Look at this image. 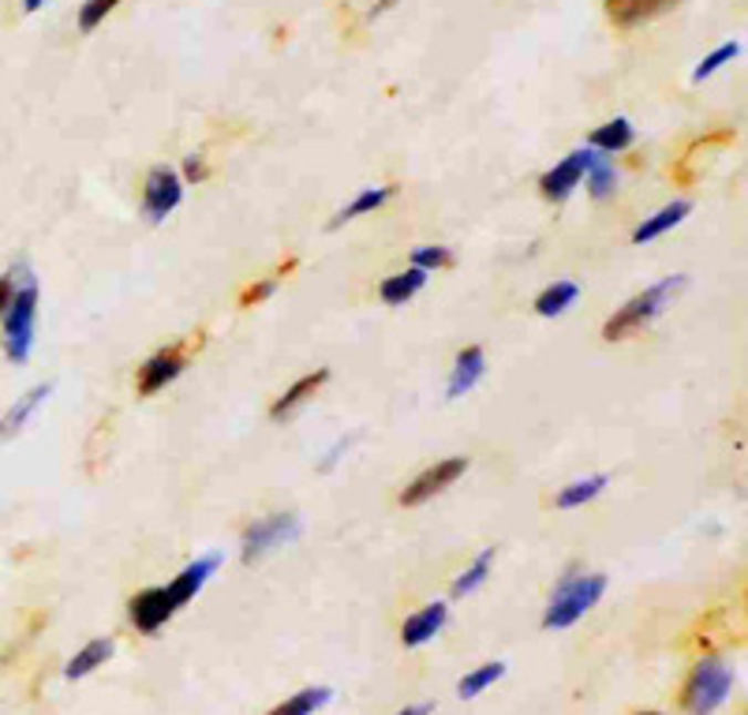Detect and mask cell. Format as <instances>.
<instances>
[{"label":"cell","mask_w":748,"mask_h":715,"mask_svg":"<svg viewBox=\"0 0 748 715\" xmlns=\"http://www.w3.org/2000/svg\"><path fill=\"white\" fill-rule=\"evenodd\" d=\"M187 352H191V341H180V345H165V349H157L154 356H146L143 367H139V379H135L139 394L143 397H154L157 390H165L169 382L180 379L184 367H187Z\"/></svg>","instance_id":"cell-6"},{"label":"cell","mask_w":748,"mask_h":715,"mask_svg":"<svg viewBox=\"0 0 748 715\" xmlns=\"http://www.w3.org/2000/svg\"><path fill=\"white\" fill-rule=\"evenodd\" d=\"M584 162H588V151H576V154H569L565 162H558L550 173H543L539 188H543V195L550 203H565L569 195L584 184Z\"/></svg>","instance_id":"cell-11"},{"label":"cell","mask_w":748,"mask_h":715,"mask_svg":"<svg viewBox=\"0 0 748 715\" xmlns=\"http://www.w3.org/2000/svg\"><path fill=\"white\" fill-rule=\"evenodd\" d=\"M127 611H132V622H135V630L139 633H157L162 630L165 622L173 619L176 614V607H173V600H169V592L165 589H146V592H139L132 600V607H127Z\"/></svg>","instance_id":"cell-10"},{"label":"cell","mask_w":748,"mask_h":715,"mask_svg":"<svg viewBox=\"0 0 748 715\" xmlns=\"http://www.w3.org/2000/svg\"><path fill=\"white\" fill-rule=\"evenodd\" d=\"M688 286V278L685 273H677V278H663V281H655L652 289H644V292H636L633 300L625 303L622 311H614L606 322H603V338L606 341H625V338H633L636 330H644L647 322H652L658 311L671 303L677 292H682Z\"/></svg>","instance_id":"cell-2"},{"label":"cell","mask_w":748,"mask_h":715,"mask_svg":"<svg viewBox=\"0 0 748 715\" xmlns=\"http://www.w3.org/2000/svg\"><path fill=\"white\" fill-rule=\"evenodd\" d=\"M326 379H330V371H326V367H319V371H311V375L297 379V382H292V386L284 390V394H281V397L270 405V416H273V419H284L289 413H297V408L303 405V401L314 397L322 386H326Z\"/></svg>","instance_id":"cell-16"},{"label":"cell","mask_w":748,"mask_h":715,"mask_svg":"<svg viewBox=\"0 0 748 715\" xmlns=\"http://www.w3.org/2000/svg\"><path fill=\"white\" fill-rule=\"evenodd\" d=\"M446 619H449V607L441 600L419 607V611L408 614L405 625H401V644H405V649H419V644L435 641V633L446 625Z\"/></svg>","instance_id":"cell-12"},{"label":"cell","mask_w":748,"mask_h":715,"mask_svg":"<svg viewBox=\"0 0 748 715\" xmlns=\"http://www.w3.org/2000/svg\"><path fill=\"white\" fill-rule=\"evenodd\" d=\"M397 715H430V704H412V708L397 712Z\"/></svg>","instance_id":"cell-36"},{"label":"cell","mask_w":748,"mask_h":715,"mask_svg":"<svg viewBox=\"0 0 748 715\" xmlns=\"http://www.w3.org/2000/svg\"><path fill=\"white\" fill-rule=\"evenodd\" d=\"M8 297H12V273H4V278H0V311H4Z\"/></svg>","instance_id":"cell-34"},{"label":"cell","mask_w":748,"mask_h":715,"mask_svg":"<svg viewBox=\"0 0 748 715\" xmlns=\"http://www.w3.org/2000/svg\"><path fill=\"white\" fill-rule=\"evenodd\" d=\"M501 674H506V663L501 660H495V663H484V667H476L471 674H465V678H460V697L465 701H471V697H479V693L484 690H490V685H495Z\"/></svg>","instance_id":"cell-27"},{"label":"cell","mask_w":748,"mask_h":715,"mask_svg":"<svg viewBox=\"0 0 748 715\" xmlns=\"http://www.w3.org/2000/svg\"><path fill=\"white\" fill-rule=\"evenodd\" d=\"M113 649H116L113 636H97V641H91V644H86V649H79V652H75V660L64 667V678H72V682H75V678H86V674L102 667L105 660H113Z\"/></svg>","instance_id":"cell-20"},{"label":"cell","mask_w":748,"mask_h":715,"mask_svg":"<svg viewBox=\"0 0 748 715\" xmlns=\"http://www.w3.org/2000/svg\"><path fill=\"white\" fill-rule=\"evenodd\" d=\"M606 484H610V476L606 473H599V476H588V479H573V484H565L558 491V509H576V506H584V502H592V498H599L606 491Z\"/></svg>","instance_id":"cell-23"},{"label":"cell","mask_w":748,"mask_h":715,"mask_svg":"<svg viewBox=\"0 0 748 715\" xmlns=\"http://www.w3.org/2000/svg\"><path fill=\"white\" fill-rule=\"evenodd\" d=\"M397 195V188H367V191H360L356 199L349 203L344 210H337L333 214V221H330V229H341V225H349V221H356V218H363V214H371V210H382L386 203Z\"/></svg>","instance_id":"cell-21"},{"label":"cell","mask_w":748,"mask_h":715,"mask_svg":"<svg viewBox=\"0 0 748 715\" xmlns=\"http://www.w3.org/2000/svg\"><path fill=\"white\" fill-rule=\"evenodd\" d=\"M449 262H453V251L449 248H438V243L412 251V267H416V270H446Z\"/></svg>","instance_id":"cell-30"},{"label":"cell","mask_w":748,"mask_h":715,"mask_svg":"<svg viewBox=\"0 0 748 715\" xmlns=\"http://www.w3.org/2000/svg\"><path fill=\"white\" fill-rule=\"evenodd\" d=\"M580 289L573 286V281H554V286H547L543 292L536 297V311L543 319H558L561 311H569L576 303Z\"/></svg>","instance_id":"cell-24"},{"label":"cell","mask_w":748,"mask_h":715,"mask_svg":"<svg viewBox=\"0 0 748 715\" xmlns=\"http://www.w3.org/2000/svg\"><path fill=\"white\" fill-rule=\"evenodd\" d=\"M206 173H210V169H206V158H202V154H191V158L184 162V176H180V180L199 184V180H206Z\"/></svg>","instance_id":"cell-32"},{"label":"cell","mask_w":748,"mask_h":715,"mask_svg":"<svg viewBox=\"0 0 748 715\" xmlns=\"http://www.w3.org/2000/svg\"><path fill=\"white\" fill-rule=\"evenodd\" d=\"M490 566H495V551H490V547H487V551H479V555H476V562H471L468 570L460 573L457 581H453V595H457V600H460V595L476 592L479 584H484L487 577H490Z\"/></svg>","instance_id":"cell-26"},{"label":"cell","mask_w":748,"mask_h":715,"mask_svg":"<svg viewBox=\"0 0 748 715\" xmlns=\"http://www.w3.org/2000/svg\"><path fill=\"white\" fill-rule=\"evenodd\" d=\"M49 394H53V382H42V386L27 390V394L19 397L4 416H0V443H12L19 431L27 427V419L38 413V405H42V401H49Z\"/></svg>","instance_id":"cell-14"},{"label":"cell","mask_w":748,"mask_h":715,"mask_svg":"<svg viewBox=\"0 0 748 715\" xmlns=\"http://www.w3.org/2000/svg\"><path fill=\"white\" fill-rule=\"evenodd\" d=\"M300 536V517L292 509H281V514L259 517L248 532H243V562H259L270 551H278L289 540Z\"/></svg>","instance_id":"cell-5"},{"label":"cell","mask_w":748,"mask_h":715,"mask_svg":"<svg viewBox=\"0 0 748 715\" xmlns=\"http://www.w3.org/2000/svg\"><path fill=\"white\" fill-rule=\"evenodd\" d=\"M603 592H606L603 573H569L554 589V595H550L543 625L547 630H565V625L580 622L599 600H603Z\"/></svg>","instance_id":"cell-3"},{"label":"cell","mask_w":748,"mask_h":715,"mask_svg":"<svg viewBox=\"0 0 748 715\" xmlns=\"http://www.w3.org/2000/svg\"><path fill=\"white\" fill-rule=\"evenodd\" d=\"M393 4H397V0H378V4H374V8H371V19H378L382 12H389V8H393Z\"/></svg>","instance_id":"cell-35"},{"label":"cell","mask_w":748,"mask_h":715,"mask_svg":"<svg viewBox=\"0 0 748 715\" xmlns=\"http://www.w3.org/2000/svg\"><path fill=\"white\" fill-rule=\"evenodd\" d=\"M273 292H278V278H266V281H254L251 289H243V297H240V303L243 308H254V303H262V300H270Z\"/></svg>","instance_id":"cell-31"},{"label":"cell","mask_w":748,"mask_h":715,"mask_svg":"<svg viewBox=\"0 0 748 715\" xmlns=\"http://www.w3.org/2000/svg\"><path fill=\"white\" fill-rule=\"evenodd\" d=\"M465 473H468V457H446V462L423 468V473H419L416 479H408L405 491H401V506H408V509H412V506L430 502V498L446 491L449 484H457V479L465 476Z\"/></svg>","instance_id":"cell-7"},{"label":"cell","mask_w":748,"mask_h":715,"mask_svg":"<svg viewBox=\"0 0 748 715\" xmlns=\"http://www.w3.org/2000/svg\"><path fill=\"white\" fill-rule=\"evenodd\" d=\"M640 715H663V712H640Z\"/></svg>","instance_id":"cell-38"},{"label":"cell","mask_w":748,"mask_h":715,"mask_svg":"<svg viewBox=\"0 0 748 715\" xmlns=\"http://www.w3.org/2000/svg\"><path fill=\"white\" fill-rule=\"evenodd\" d=\"M427 286V270H401V273H393V278H386L382 281V289H378V297L389 303V308H397V303H408L416 292Z\"/></svg>","instance_id":"cell-22"},{"label":"cell","mask_w":748,"mask_h":715,"mask_svg":"<svg viewBox=\"0 0 748 715\" xmlns=\"http://www.w3.org/2000/svg\"><path fill=\"white\" fill-rule=\"evenodd\" d=\"M180 199H184V180H180V173L165 169V165H157V169L146 173V188H143V210H146V221L162 225L176 207H180Z\"/></svg>","instance_id":"cell-8"},{"label":"cell","mask_w":748,"mask_h":715,"mask_svg":"<svg viewBox=\"0 0 748 715\" xmlns=\"http://www.w3.org/2000/svg\"><path fill=\"white\" fill-rule=\"evenodd\" d=\"M42 4H45V0H23L27 12H38V8H42Z\"/></svg>","instance_id":"cell-37"},{"label":"cell","mask_w":748,"mask_h":715,"mask_svg":"<svg viewBox=\"0 0 748 715\" xmlns=\"http://www.w3.org/2000/svg\"><path fill=\"white\" fill-rule=\"evenodd\" d=\"M116 4H121V0H83V8H79V31H94L97 23H105V15H110Z\"/></svg>","instance_id":"cell-29"},{"label":"cell","mask_w":748,"mask_h":715,"mask_svg":"<svg viewBox=\"0 0 748 715\" xmlns=\"http://www.w3.org/2000/svg\"><path fill=\"white\" fill-rule=\"evenodd\" d=\"M584 184H588V191H592V199H610V195L617 191V173H614V165H610L606 154L588 151Z\"/></svg>","instance_id":"cell-19"},{"label":"cell","mask_w":748,"mask_h":715,"mask_svg":"<svg viewBox=\"0 0 748 715\" xmlns=\"http://www.w3.org/2000/svg\"><path fill=\"white\" fill-rule=\"evenodd\" d=\"M4 352L12 364H27L34 349V322H38V278L31 267L12 270V297L4 303Z\"/></svg>","instance_id":"cell-1"},{"label":"cell","mask_w":748,"mask_h":715,"mask_svg":"<svg viewBox=\"0 0 748 715\" xmlns=\"http://www.w3.org/2000/svg\"><path fill=\"white\" fill-rule=\"evenodd\" d=\"M484 371H487V352L479 349V345H468V349H460L457 352V364H453V375H449V390L446 394L457 401V397H465L471 386H476L479 379H484Z\"/></svg>","instance_id":"cell-15"},{"label":"cell","mask_w":748,"mask_h":715,"mask_svg":"<svg viewBox=\"0 0 748 715\" xmlns=\"http://www.w3.org/2000/svg\"><path fill=\"white\" fill-rule=\"evenodd\" d=\"M349 446H352V438H341V443H333V449H330V454H326V457H322V465H319V468H322V473H330V468H333V465H337V462H341V457H344V454H349Z\"/></svg>","instance_id":"cell-33"},{"label":"cell","mask_w":748,"mask_h":715,"mask_svg":"<svg viewBox=\"0 0 748 715\" xmlns=\"http://www.w3.org/2000/svg\"><path fill=\"white\" fill-rule=\"evenodd\" d=\"M218 566H221V555H218V551H210V555L195 558V562L187 566V570H180L169 584H165V592H169V600H173L176 611H180V607H187V603L195 600V595L202 592V584L210 581Z\"/></svg>","instance_id":"cell-9"},{"label":"cell","mask_w":748,"mask_h":715,"mask_svg":"<svg viewBox=\"0 0 748 715\" xmlns=\"http://www.w3.org/2000/svg\"><path fill=\"white\" fill-rule=\"evenodd\" d=\"M734 690V667L715 655H707L688 674L685 690H682V704L688 715H711L715 708H723V701L730 697Z\"/></svg>","instance_id":"cell-4"},{"label":"cell","mask_w":748,"mask_h":715,"mask_svg":"<svg viewBox=\"0 0 748 715\" xmlns=\"http://www.w3.org/2000/svg\"><path fill=\"white\" fill-rule=\"evenodd\" d=\"M330 701H333L330 685H314V690H300L297 697H289L284 704H278L270 715H314L319 708H326Z\"/></svg>","instance_id":"cell-25"},{"label":"cell","mask_w":748,"mask_h":715,"mask_svg":"<svg viewBox=\"0 0 748 715\" xmlns=\"http://www.w3.org/2000/svg\"><path fill=\"white\" fill-rule=\"evenodd\" d=\"M737 53H741V42H726V45H718V49H715V53H707V56H704V61H700V64H696L693 80H696V83H704V80H707V75H715V72H718V68H723V64H730V61H734V56H737Z\"/></svg>","instance_id":"cell-28"},{"label":"cell","mask_w":748,"mask_h":715,"mask_svg":"<svg viewBox=\"0 0 748 715\" xmlns=\"http://www.w3.org/2000/svg\"><path fill=\"white\" fill-rule=\"evenodd\" d=\"M636 139V127L625 121V116H614V121H606L603 127H595L592 135H588V143H592V151L599 154H617V151H628Z\"/></svg>","instance_id":"cell-17"},{"label":"cell","mask_w":748,"mask_h":715,"mask_svg":"<svg viewBox=\"0 0 748 715\" xmlns=\"http://www.w3.org/2000/svg\"><path fill=\"white\" fill-rule=\"evenodd\" d=\"M688 210H693V203L688 199H682V203H671V207H663L658 214H652L644 225H636V232H633V243H652V240H658L663 232H671L674 225H682L685 218H688Z\"/></svg>","instance_id":"cell-18"},{"label":"cell","mask_w":748,"mask_h":715,"mask_svg":"<svg viewBox=\"0 0 748 715\" xmlns=\"http://www.w3.org/2000/svg\"><path fill=\"white\" fill-rule=\"evenodd\" d=\"M677 4H682V0H606V15L614 27L633 31V27L647 23V19H658Z\"/></svg>","instance_id":"cell-13"}]
</instances>
